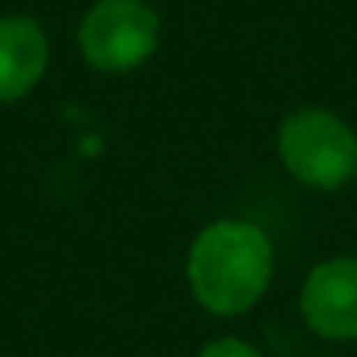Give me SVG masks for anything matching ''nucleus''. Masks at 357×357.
I'll list each match as a JSON object with an SVG mask.
<instances>
[{
    "label": "nucleus",
    "mask_w": 357,
    "mask_h": 357,
    "mask_svg": "<svg viewBox=\"0 0 357 357\" xmlns=\"http://www.w3.org/2000/svg\"><path fill=\"white\" fill-rule=\"evenodd\" d=\"M301 315L322 340H357V259L336 256L312 266L301 287Z\"/></svg>",
    "instance_id": "20e7f679"
},
{
    "label": "nucleus",
    "mask_w": 357,
    "mask_h": 357,
    "mask_svg": "<svg viewBox=\"0 0 357 357\" xmlns=\"http://www.w3.org/2000/svg\"><path fill=\"white\" fill-rule=\"evenodd\" d=\"M200 357H263V354L242 336H218L200 350Z\"/></svg>",
    "instance_id": "423d86ee"
},
{
    "label": "nucleus",
    "mask_w": 357,
    "mask_h": 357,
    "mask_svg": "<svg viewBox=\"0 0 357 357\" xmlns=\"http://www.w3.org/2000/svg\"><path fill=\"white\" fill-rule=\"evenodd\" d=\"M273 245L266 231L242 218L207 225L190 245L186 280L193 298L214 315L249 312L270 287Z\"/></svg>",
    "instance_id": "f257e3e1"
},
{
    "label": "nucleus",
    "mask_w": 357,
    "mask_h": 357,
    "mask_svg": "<svg viewBox=\"0 0 357 357\" xmlns=\"http://www.w3.org/2000/svg\"><path fill=\"white\" fill-rule=\"evenodd\" d=\"M158 36L161 22L144 0H98L81 22L77 43L95 70L126 74L158 50Z\"/></svg>",
    "instance_id": "7ed1b4c3"
},
{
    "label": "nucleus",
    "mask_w": 357,
    "mask_h": 357,
    "mask_svg": "<svg viewBox=\"0 0 357 357\" xmlns=\"http://www.w3.org/2000/svg\"><path fill=\"white\" fill-rule=\"evenodd\" d=\"M50 63V43L39 22L25 15L0 18V102L25 98Z\"/></svg>",
    "instance_id": "39448f33"
},
{
    "label": "nucleus",
    "mask_w": 357,
    "mask_h": 357,
    "mask_svg": "<svg viewBox=\"0 0 357 357\" xmlns=\"http://www.w3.org/2000/svg\"><path fill=\"white\" fill-rule=\"evenodd\" d=\"M284 168L312 190H340L357 172V133L329 109H294L277 133Z\"/></svg>",
    "instance_id": "f03ea898"
}]
</instances>
